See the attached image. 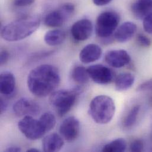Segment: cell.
Listing matches in <instances>:
<instances>
[{
  "label": "cell",
  "instance_id": "19",
  "mask_svg": "<svg viewBox=\"0 0 152 152\" xmlns=\"http://www.w3.org/2000/svg\"><path fill=\"white\" fill-rule=\"evenodd\" d=\"M135 77L130 73H123L117 76L115 80L117 91H124L130 89L134 84Z\"/></svg>",
  "mask_w": 152,
  "mask_h": 152
},
{
  "label": "cell",
  "instance_id": "18",
  "mask_svg": "<svg viewBox=\"0 0 152 152\" xmlns=\"http://www.w3.org/2000/svg\"><path fill=\"white\" fill-rule=\"evenodd\" d=\"M66 38L65 31L59 29L48 31L45 35L44 40L47 45L55 46L62 44Z\"/></svg>",
  "mask_w": 152,
  "mask_h": 152
},
{
  "label": "cell",
  "instance_id": "26",
  "mask_svg": "<svg viewBox=\"0 0 152 152\" xmlns=\"http://www.w3.org/2000/svg\"><path fill=\"white\" fill-rule=\"evenodd\" d=\"M143 143L140 139H136L134 140L130 145V150L132 152H142L143 150Z\"/></svg>",
  "mask_w": 152,
  "mask_h": 152
},
{
  "label": "cell",
  "instance_id": "7",
  "mask_svg": "<svg viewBox=\"0 0 152 152\" xmlns=\"http://www.w3.org/2000/svg\"><path fill=\"white\" fill-rule=\"evenodd\" d=\"M75 6L72 3H65L58 9L48 13L45 18V24L49 27H59L75 11Z\"/></svg>",
  "mask_w": 152,
  "mask_h": 152
},
{
  "label": "cell",
  "instance_id": "31",
  "mask_svg": "<svg viewBox=\"0 0 152 152\" xmlns=\"http://www.w3.org/2000/svg\"><path fill=\"white\" fill-rule=\"evenodd\" d=\"M0 112H1V114H2L7 109V103L6 102V101L3 99V98H1V101H0Z\"/></svg>",
  "mask_w": 152,
  "mask_h": 152
},
{
  "label": "cell",
  "instance_id": "3",
  "mask_svg": "<svg viewBox=\"0 0 152 152\" xmlns=\"http://www.w3.org/2000/svg\"><path fill=\"white\" fill-rule=\"evenodd\" d=\"M115 112L113 99L107 95H98L91 101L89 114L93 120L98 124H106L113 119Z\"/></svg>",
  "mask_w": 152,
  "mask_h": 152
},
{
  "label": "cell",
  "instance_id": "25",
  "mask_svg": "<svg viewBox=\"0 0 152 152\" xmlns=\"http://www.w3.org/2000/svg\"><path fill=\"white\" fill-rule=\"evenodd\" d=\"M137 41L139 45H140L142 47H145V48L149 47L152 43L150 39L146 36L142 34H140L137 36Z\"/></svg>",
  "mask_w": 152,
  "mask_h": 152
},
{
  "label": "cell",
  "instance_id": "24",
  "mask_svg": "<svg viewBox=\"0 0 152 152\" xmlns=\"http://www.w3.org/2000/svg\"><path fill=\"white\" fill-rule=\"evenodd\" d=\"M143 28L145 31L152 34V12L143 19Z\"/></svg>",
  "mask_w": 152,
  "mask_h": 152
},
{
  "label": "cell",
  "instance_id": "5",
  "mask_svg": "<svg viewBox=\"0 0 152 152\" xmlns=\"http://www.w3.org/2000/svg\"><path fill=\"white\" fill-rule=\"evenodd\" d=\"M120 18L113 11H106L101 13L97 17L95 24L96 35L102 39L109 38L117 30Z\"/></svg>",
  "mask_w": 152,
  "mask_h": 152
},
{
  "label": "cell",
  "instance_id": "2",
  "mask_svg": "<svg viewBox=\"0 0 152 152\" xmlns=\"http://www.w3.org/2000/svg\"><path fill=\"white\" fill-rule=\"evenodd\" d=\"M38 15L26 16L5 26L1 30V37L8 42H17L31 35L40 25Z\"/></svg>",
  "mask_w": 152,
  "mask_h": 152
},
{
  "label": "cell",
  "instance_id": "11",
  "mask_svg": "<svg viewBox=\"0 0 152 152\" xmlns=\"http://www.w3.org/2000/svg\"><path fill=\"white\" fill-rule=\"evenodd\" d=\"M106 63L114 68H121L127 65L131 61V57L125 50H113L105 56Z\"/></svg>",
  "mask_w": 152,
  "mask_h": 152
},
{
  "label": "cell",
  "instance_id": "20",
  "mask_svg": "<svg viewBox=\"0 0 152 152\" xmlns=\"http://www.w3.org/2000/svg\"><path fill=\"white\" fill-rule=\"evenodd\" d=\"M72 78L78 84L84 85L88 82L89 76L85 67L82 66H77L75 67L72 71Z\"/></svg>",
  "mask_w": 152,
  "mask_h": 152
},
{
  "label": "cell",
  "instance_id": "8",
  "mask_svg": "<svg viewBox=\"0 0 152 152\" xmlns=\"http://www.w3.org/2000/svg\"><path fill=\"white\" fill-rule=\"evenodd\" d=\"M89 77L99 85H107L111 83L114 79V72L107 66L97 64L91 65L87 68Z\"/></svg>",
  "mask_w": 152,
  "mask_h": 152
},
{
  "label": "cell",
  "instance_id": "14",
  "mask_svg": "<svg viewBox=\"0 0 152 152\" xmlns=\"http://www.w3.org/2000/svg\"><path fill=\"white\" fill-rule=\"evenodd\" d=\"M137 30V26L134 23L125 22L117 28L114 33V38L118 42H126L134 36Z\"/></svg>",
  "mask_w": 152,
  "mask_h": 152
},
{
  "label": "cell",
  "instance_id": "32",
  "mask_svg": "<svg viewBox=\"0 0 152 152\" xmlns=\"http://www.w3.org/2000/svg\"><path fill=\"white\" fill-rule=\"evenodd\" d=\"M21 151V149L18 147H11L5 150L6 152H20Z\"/></svg>",
  "mask_w": 152,
  "mask_h": 152
},
{
  "label": "cell",
  "instance_id": "16",
  "mask_svg": "<svg viewBox=\"0 0 152 152\" xmlns=\"http://www.w3.org/2000/svg\"><path fill=\"white\" fill-rule=\"evenodd\" d=\"M133 15L139 19H144L152 12V0H136L132 5Z\"/></svg>",
  "mask_w": 152,
  "mask_h": 152
},
{
  "label": "cell",
  "instance_id": "10",
  "mask_svg": "<svg viewBox=\"0 0 152 152\" xmlns=\"http://www.w3.org/2000/svg\"><path fill=\"white\" fill-rule=\"evenodd\" d=\"M13 111L18 117L36 115L40 112L37 103L31 99L22 98L17 101L12 107Z\"/></svg>",
  "mask_w": 152,
  "mask_h": 152
},
{
  "label": "cell",
  "instance_id": "33",
  "mask_svg": "<svg viewBox=\"0 0 152 152\" xmlns=\"http://www.w3.org/2000/svg\"><path fill=\"white\" fill-rule=\"evenodd\" d=\"M27 152H40L39 150L37 149H34V148H31V149H28L27 151Z\"/></svg>",
  "mask_w": 152,
  "mask_h": 152
},
{
  "label": "cell",
  "instance_id": "6",
  "mask_svg": "<svg viewBox=\"0 0 152 152\" xmlns=\"http://www.w3.org/2000/svg\"><path fill=\"white\" fill-rule=\"evenodd\" d=\"M18 127L20 132L31 140L39 139L46 133L39 120H36L30 115L25 116L20 120Z\"/></svg>",
  "mask_w": 152,
  "mask_h": 152
},
{
  "label": "cell",
  "instance_id": "13",
  "mask_svg": "<svg viewBox=\"0 0 152 152\" xmlns=\"http://www.w3.org/2000/svg\"><path fill=\"white\" fill-rule=\"evenodd\" d=\"M102 54V50L100 46L95 44H89L81 50L79 59L82 63L88 64L99 60Z\"/></svg>",
  "mask_w": 152,
  "mask_h": 152
},
{
  "label": "cell",
  "instance_id": "29",
  "mask_svg": "<svg viewBox=\"0 0 152 152\" xmlns=\"http://www.w3.org/2000/svg\"><path fill=\"white\" fill-rule=\"evenodd\" d=\"M10 55L8 51L6 50H2L1 51V57H0V64L1 66L5 65L8 61Z\"/></svg>",
  "mask_w": 152,
  "mask_h": 152
},
{
  "label": "cell",
  "instance_id": "12",
  "mask_svg": "<svg viewBox=\"0 0 152 152\" xmlns=\"http://www.w3.org/2000/svg\"><path fill=\"white\" fill-rule=\"evenodd\" d=\"M92 30V22L88 19H81L77 21L72 26L71 34L77 41H85L91 36Z\"/></svg>",
  "mask_w": 152,
  "mask_h": 152
},
{
  "label": "cell",
  "instance_id": "27",
  "mask_svg": "<svg viewBox=\"0 0 152 152\" xmlns=\"http://www.w3.org/2000/svg\"><path fill=\"white\" fill-rule=\"evenodd\" d=\"M138 91H152V78L141 83L137 88Z\"/></svg>",
  "mask_w": 152,
  "mask_h": 152
},
{
  "label": "cell",
  "instance_id": "28",
  "mask_svg": "<svg viewBox=\"0 0 152 152\" xmlns=\"http://www.w3.org/2000/svg\"><path fill=\"white\" fill-rule=\"evenodd\" d=\"M35 2V0H14V4L16 7H24L31 5Z\"/></svg>",
  "mask_w": 152,
  "mask_h": 152
},
{
  "label": "cell",
  "instance_id": "9",
  "mask_svg": "<svg viewBox=\"0 0 152 152\" xmlns=\"http://www.w3.org/2000/svg\"><path fill=\"white\" fill-rule=\"evenodd\" d=\"M80 132V123L74 116H71L64 120L59 127V133L62 138L67 142L76 140Z\"/></svg>",
  "mask_w": 152,
  "mask_h": 152
},
{
  "label": "cell",
  "instance_id": "30",
  "mask_svg": "<svg viewBox=\"0 0 152 152\" xmlns=\"http://www.w3.org/2000/svg\"><path fill=\"white\" fill-rule=\"evenodd\" d=\"M112 0H92L93 3L96 6H104L108 4Z\"/></svg>",
  "mask_w": 152,
  "mask_h": 152
},
{
  "label": "cell",
  "instance_id": "22",
  "mask_svg": "<svg viewBox=\"0 0 152 152\" xmlns=\"http://www.w3.org/2000/svg\"><path fill=\"white\" fill-rule=\"evenodd\" d=\"M39 121L46 133L52 130L55 127L56 123V117L51 112L43 113L40 117Z\"/></svg>",
  "mask_w": 152,
  "mask_h": 152
},
{
  "label": "cell",
  "instance_id": "21",
  "mask_svg": "<svg viewBox=\"0 0 152 152\" xmlns=\"http://www.w3.org/2000/svg\"><path fill=\"white\" fill-rule=\"evenodd\" d=\"M126 148V141L123 138H119L105 145L102 151L105 152H124Z\"/></svg>",
  "mask_w": 152,
  "mask_h": 152
},
{
  "label": "cell",
  "instance_id": "1",
  "mask_svg": "<svg viewBox=\"0 0 152 152\" xmlns=\"http://www.w3.org/2000/svg\"><path fill=\"white\" fill-rule=\"evenodd\" d=\"M61 82L58 69L50 65H42L32 69L27 77V86L35 96L45 97L51 94Z\"/></svg>",
  "mask_w": 152,
  "mask_h": 152
},
{
  "label": "cell",
  "instance_id": "4",
  "mask_svg": "<svg viewBox=\"0 0 152 152\" xmlns=\"http://www.w3.org/2000/svg\"><path fill=\"white\" fill-rule=\"evenodd\" d=\"M80 92V89L77 88L72 90H58L51 94L49 98L50 103L59 116H64L71 110Z\"/></svg>",
  "mask_w": 152,
  "mask_h": 152
},
{
  "label": "cell",
  "instance_id": "23",
  "mask_svg": "<svg viewBox=\"0 0 152 152\" xmlns=\"http://www.w3.org/2000/svg\"><path fill=\"white\" fill-rule=\"evenodd\" d=\"M140 110L139 105L134 106L129 111L123 121V126L126 128H130L136 123Z\"/></svg>",
  "mask_w": 152,
  "mask_h": 152
},
{
  "label": "cell",
  "instance_id": "17",
  "mask_svg": "<svg viewBox=\"0 0 152 152\" xmlns=\"http://www.w3.org/2000/svg\"><path fill=\"white\" fill-rule=\"evenodd\" d=\"M15 88V79L14 75L9 71H4L0 75L1 93L5 96L11 95Z\"/></svg>",
  "mask_w": 152,
  "mask_h": 152
},
{
  "label": "cell",
  "instance_id": "15",
  "mask_svg": "<svg viewBox=\"0 0 152 152\" xmlns=\"http://www.w3.org/2000/svg\"><path fill=\"white\" fill-rule=\"evenodd\" d=\"M64 142L61 136L57 133H51L43 140L42 147L44 152H58L62 149Z\"/></svg>",
  "mask_w": 152,
  "mask_h": 152
}]
</instances>
